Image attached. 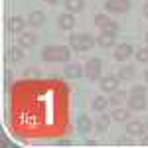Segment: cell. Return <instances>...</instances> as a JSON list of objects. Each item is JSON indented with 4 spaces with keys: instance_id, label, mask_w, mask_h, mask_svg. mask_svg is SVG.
Segmentation results:
<instances>
[{
    "instance_id": "836d02e7",
    "label": "cell",
    "mask_w": 148,
    "mask_h": 148,
    "mask_svg": "<svg viewBox=\"0 0 148 148\" xmlns=\"http://www.w3.org/2000/svg\"><path fill=\"white\" fill-rule=\"evenodd\" d=\"M144 125H146V130H148V119H146V123H144Z\"/></svg>"
},
{
    "instance_id": "d6986e66",
    "label": "cell",
    "mask_w": 148,
    "mask_h": 148,
    "mask_svg": "<svg viewBox=\"0 0 148 148\" xmlns=\"http://www.w3.org/2000/svg\"><path fill=\"white\" fill-rule=\"evenodd\" d=\"M107 105H111V101L107 99V97H103V95H97L95 99H93V111H97V113H103L105 109H107Z\"/></svg>"
},
{
    "instance_id": "277c9868",
    "label": "cell",
    "mask_w": 148,
    "mask_h": 148,
    "mask_svg": "<svg viewBox=\"0 0 148 148\" xmlns=\"http://www.w3.org/2000/svg\"><path fill=\"white\" fill-rule=\"evenodd\" d=\"M105 10L109 14H125L130 10V0H105Z\"/></svg>"
},
{
    "instance_id": "7a4b0ae2",
    "label": "cell",
    "mask_w": 148,
    "mask_h": 148,
    "mask_svg": "<svg viewBox=\"0 0 148 148\" xmlns=\"http://www.w3.org/2000/svg\"><path fill=\"white\" fill-rule=\"evenodd\" d=\"M97 44V40L91 34H73L69 36V46L75 51H89L93 46Z\"/></svg>"
},
{
    "instance_id": "cb8c5ba5",
    "label": "cell",
    "mask_w": 148,
    "mask_h": 148,
    "mask_svg": "<svg viewBox=\"0 0 148 148\" xmlns=\"http://www.w3.org/2000/svg\"><path fill=\"white\" fill-rule=\"evenodd\" d=\"M134 56H136V59L140 61V63H148V46L146 47H138Z\"/></svg>"
},
{
    "instance_id": "4316f807",
    "label": "cell",
    "mask_w": 148,
    "mask_h": 148,
    "mask_svg": "<svg viewBox=\"0 0 148 148\" xmlns=\"http://www.w3.org/2000/svg\"><path fill=\"white\" fill-rule=\"evenodd\" d=\"M56 144H59V146H69L71 142H69V140H57Z\"/></svg>"
},
{
    "instance_id": "d6a6232c",
    "label": "cell",
    "mask_w": 148,
    "mask_h": 148,
    "mask_svg": "<svg viewBox=\"0 0 148 148\" xmlns=\"http://www.w3.org/2000/svg\"><path fill=\"white\" fill-rule=\"evenodd\" d=\"M144 42H146V46H148V32H146V36H144Z\"/></svg>"
},
{
    "instance_id": "6da1fadb",
    "label": "cell",
    "mask_w": 148,
    "mask_h": 148,
    "mask_svg": "<svg viewBox=\"0 0 148 148\" xmlns=\"http://www.w3.org/2000/svg\"><path fill=\"white\" fill-rule=\"evenodd\" d=\"M71 49L67 46H46L42 49V59L44 61H69Z\"/></svg>"
},
{
    "instance_id": "ffe728a7",
    "label": "cell",
    "mask_w": 148,
    "mask_h": 148,
    "mask_svg": "<svg viewBox=\"0 0 148 148\" xmlns=\"http://www.w3.org/2000/svg\"><path fill=\"white\" fill-rule=\"evenodd\" d=\"M126 99H128V95H126L125 91H121V89H116L114 93H111V105H114V107H121L123 103H126Z\"/></svg>"
},
{
    "instance_id": "ac0fdd59",
    "label": "cell",
    "mask_w": 148,
    "mask_h": 148,
    "mask_svg": "<svg viewBox=\"0 0 148 148\" xmlns=\"http://www.w3.org/2000/svg\"><path fill=\"white\" fill-rule=\"evenodd\" d=\"M93 123H91V119L87 116V114H79V119H77V128H79L83 134H87V132H91V128H93Z\"/></svg>"
},
{
    "instance_id": "52a82bcc",
    "label": "cell",
    "mask_w": 148,
    "mask_h": 148,
    "mask_svg": "<svg viewBox=\"0 0 148 148\" xmlns=\"http://www.w3.org/2000/svg\"><path fill=\"white\" fill-rule=\"evenodd\" d=\"M126 105L130 111H144L146 109V97L144 95H128Z\"/></svg>"
},
{
    "instance_id": "1f68e13d",
    "label": "cell",
    "mask_w": 148,
    "mask_h": 148,
    "mask_svg": "<svg viewBox=\"0 0 148 148\" xmlns=\"http://www.w3.org/2000/svg\"><path fill=\"white\" fill-rule=\"evenodd\" d=\"M46 2H47V4H56L57 0H46Z\"/></svg>"
},
{
    "instance_id": "9c48e42d",
    "label": "cell",
    "mask_w": 148,
    "mask_h": 148,
    "mask_svg": "<svg viewBox=\"0 0 148 148\" xmlns=\"http://www.w3.org/2000/svg\"><path fill=\"white\" fill-rule=\"evenodd\" d=\"M57 26L61 28V30H73L75 28V16L71 14V12H63V14H59V18H57Z\"/></svg>"
},
{
    "instance_id": "3957f363",
    "label": "cell",
    "mask_w": 148,
    "mask_h": 148,
    "mask_svg": "<svg viewBox=\"0 0 148 148\" xmlns=\"http://www.w3.org/2000/svg\"><path fill=\"white\" fill-rule=\"evenodd\" d=\"M101 69H103V61L99 57H91L85 63V75L89 81H99L101 79Z\"/></svg>"
},
{
    "instance_id": "f1b7e54d",
    "label": "cell",
    "mask_w": 148,
    "mask_h": 148,
    "mask_svg": "<svg viewBox=\"0 0 148 148\" xmlns=\"http://www.w3.org/2000/svg\"><path fill=\"white\" fill-rule=\"evenodd\" d=\"M85 144H87V146H95L97 142H95V140H85Z\"/></svg>"
},
{
    "instance_id": "8992f818",
    "label": "cell",
    "mask_w": 148,
    "mask_h": 148,
    "mask_svg": "<svg viewBox=\"0 0 148 148\" xmlns=\"http://www.w3.org/2000/svg\"><path fill=\"white\" fill-rule=\"evenodd\" d=\"M119 75H107V77H101L99 79V89L103 93H114L119 89Z\"/></svg>"
},
{
    "instance_id": "5b68a950",
    "label": "cell",
    "mask_w": 148,
    "mask_h": 148,
    "mask_svg": "<svg viewBox=\"0 0 148 148\" xmlns=\"http://www.w3.org/2000/svg\"><path fill=\"white\" fill-rule=\"evenodd\" d=\"M95 26H97L99 30H111V32H119V24L113 22V20L109 18V12H107V14H97V16H95Z\"/></svg>"
},
{
    "instance_id": "484cf974",
    "label": "cell",
    "mask_w": 148,
    "mask_h": 148,
    "mask_svg": "<svg viewBox=\"0 0 148 148\" xmlns=\"http://www.w3.org/2000/svg\"><path fill=\"white\" fill-rule=\"evenodd\" d=\"M134 142L130 140V138H119L116 140V146H132Z\"/></svg>"
},
{
    "instance_id": "d4e9b609",
    "label": "cell",
    "mask_w": 148,
    "mask_h": 148,
    "mask_svg": "<svg viewBox=\"0 0 148 148\" xmlns=\"http://www.w3.org/2000/svg\"><path fill=\"white\" fill-rule=\"evenodd\" d=\"M128 95H146V89L142 87V85H134L132 89H130V93Z\"/></svg>"
},
{
    "instance_id": "4fadbf2b",
    "label": "cell",
    "mask_w": 148,
    "mask_h": 148,
    "mask_svg": "<svg viewBox=\"0 0 148 148\" xmlns=\"http://www.w3.org/2000/svg\"><path fill=\"white\" fill-rule=\"evenodd\" d=\"M24 26H26V20L20 18V16H14V18L8 20V32H12V34H22Z\"/></svg>"
},
{
    "instance_id": "7402d4cb",
    "label": "cell",
    "mask_w": 148,
    "mask_h": 148,
    "mask_svg": "<svg viewBox=\"0 0 148 148\" xmlns=\"http://www.w3.org/2000/svg\"><path fill=\"white\" fill-rule=\"evenodd\" d=\"M24 57V47L22 46H14L8 49V59L10 61H20Z\"/></svg>"
},
{
    "instance_id": "e0dca14e",
    "label": "cell",
    "mask_w": 148,
    "mask_h": 148,
    "mask_svg": "<svg viewBox=\"0 0 148 148\" xmlns=\"http://www.w3.org/2000/svg\"><path fill=\"white\" fill-rule=\"evenodd\" d=\"M111 121H113L111 114H101V116L97 119V123H95V130H97V132H107L109 126H111Z\"/></svg>"
},
{
    "instance_id": "ba28073f",
    "label": "cell",
    "mask_w": 148,
    "mask_h": 148,
    "mask_svg": "<svg viewBox=\"0 0 148 148\" xmlns=\"http://www.w3.org/2000/svg\"><path fill=\"white\" fill-rule=\"evenodd\" d=\"M114 40H116V32H111V30H101V34L97 38V44L101 47H113Z\"/></svg>"
},
{
    "instance_id": "44dd1931",
    "label": "cell",
    "mask_w": 148,
    "mask_h": 148,
    "mask_svg": "<svg viewBox=\"0 0 148 148\" xmlns=\"http://www.w3.org/2000/svg\"><path fill=\"white\" fill-rule=\"evenodd\" d=\"M85 2L83 0H65V10L71 12V14H77V12L83 10Z\"/></svg>"
},
{
    "instance_id": "30bf717a",
    "label": "cell",
    "mask_w": 148,
    "mask_h": 148,
    "mask_svg": "<svg viewBox=\"0 0 148 148\" xmlns=\"http://www.w3.org/2000/svg\"><path fill=\"white\" fill-rule=\"evenodd\" d=\"M130 56H132V46H130V44H121V46L114 47L113 57L116 61H126Z\"/></svg>"
},
{
    "instance_id": "8fae6325",
    "label": "cell",
    "mask_w": 148,
    "mask_h": 148,
    "mask_svg": "<svg viewBox=\"0 0 148 148\" xmlns=\"http://www.w3.org/2000/svg\"><path fill=\"white\" fill-rule=\"evenodd\" d=\"M83 73H85V67H81L79 63H67L63 69V75L67 79H79Z\"/></svg>"
},
{
    "instance_id": "f546056e",
    "label": "cell",
    "mask_w": 148,
    "mask_h": 148,
    "mask_svg": "<svg viewBox=\"0 0 148 148\" xmlns=\"http://www.w3.org/2000/svg\"><path fill=\"white\" fill-rule=\"evenodd\" d=\"M142 146H148V136L142 138Z\"/></svg>"
},
{
    "instance_id": "5bb4252c",
    "label": "cell",
    "mask_w": 148,
    "mask_h": 148,
    "mask_svg": "<svg viewBox=\"0 0 148 148\" xmlns=\"http://www.w3.org/2000/svg\"><path fill=\"white\" fill-rule=\"evenodd\" d=\"M36 42H38V36H36L34 32H22L20 38H18V44L22 47H34Z\"/></svg>"
},
{
    "instance_id": "7c38bea8",
    "label": "cell",
    "mask_w": 148,
    "mask_h": 148,
    "mask_svg": "<svg viewBox=\"0 0 148 148\" xmlns=\"http://www.w3.org/2000/svg\"><path fill=\"white\" fill-rule=\"evenodd\" d=\"M146 130V125L140 121H126V132L130 136H142Z\"/></svg>"
},
{
    "instance_id": "603a6c76",
    "label": "cell",
    "mask_w": 148,
    "mask_h": 148,
    "mask_svg": "<svg viewBox=\"0 0 148 148\" xmlns=\"http://www.w3.org/2000/svg\"><path fill=\"white\" fill-rule=\"evenodd\" d=\"M132 77H134V67L132 65H125V67L119 69V79L128 81V79H132Z\"/></svg>"
},
{
    "instance_id": "2e32d148",
    "label": "cell",
    "mask_w": 148,
    "mask_h": 148,
    "mask_svg": "<svg viewBox=\"0 0 148 148\" xmlns=\"http://www.w3.org/2000/svg\"><path fill=\"white\" fill-rule=\"evenodd\" d=\"M111 116H113V121H116V123L130 121V109H125V107H114L113 113H111Z\"/></svg>"
},
{
    "instance_id": "83f0119b",
    "label": "cell",
    "mask_w": 148,
    "mask_h": 148,
    "mask_svg": "<svg viewBox=\"0 0 148 148\" xmlns=\"http://www.w3.org/2000/svg\"><path fill=\"white\" fill-rule=\"evenodd\" d=\"M142 14H144V16H146V18H148V2H146V4H144V6H142Z\"/></svg>"
},
{
    "instance_id": "9a60e30c",
    "label": "cell",
    "mask_w": 148,
    "mask_h": 148,
    "mask_svg": "<svg viewBox=\"0 0 148 148\" xmlns=\"http://www.w3.org/2000/svg\"><path fill=\"white\" fill-rule=\"evenodd\" d=\"M44 22H46V16H44V12H42V10L30 12V16H28V24H30L32 28H42Z\"/></svg>"
},
{
    "instance_id": "4dcf8cb0",
    "label": "cell",
    "mask_w": 148,
    "mask_h": 148,
    "mask_svg": "<svg viewBox=\"0 0 148 148\" xmlns=\"http://www.w3.org/2000/svg\"><path fill=\"white\" fill-rule=\"evenodd\" d=\"M144 81H146V83H148V69H146V71H144Z\"/></svg>"
}]
</instances>
